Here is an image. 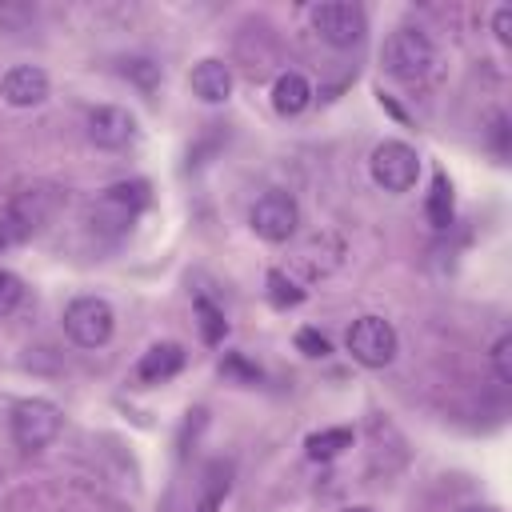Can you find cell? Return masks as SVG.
I'll use <instances>...</instances> for the list:
<instances>
[{
	"label": "cell",
	"instance_id": "obj_1",
	"mask_svg": "<svg viewBox=\"0 0 512 512\" xmlns=\"http://www.w3.org/2000/svg\"><path fill=\"white\" fill-rule=\"evenodd\" d=\"M432 64H436V48H432L428 32H420V28H408L404 24V28L388 32L384 44H380V68L392 80L416 84V80H424L432 72Z\"/></svg>",
	"mask_w": 512,
	"mask_h": 512
},
{
	"label": "cell",
	"instance_id": "obj_7",
	"mask_svg": "<svg viewBox=\"0 0 512 512\" xmlns=\"http://www.w3.org/2000/svg\"><path fill=\"white\" fill-rule=\"evenodd\" d=\"M368 172H372V184L376 188H384V192H408V188H416L420 156L404 140H380L372 148V156H368Z\"/></svg>",
	"mask_w": 512,
	"mask_h": 512
},
{
	"label": "cell",
	"instance_id": "obj_12",
	"mask_svg": "<svg viewBox=\"0 0 512 512\" xmlns=\"http://www.w3.org/2000/svg\"><path fill=\"white\" fill-rule=\"evenodd\" d=\"M184 348L176 344V340H160V344H152L140 360H136V384L140 388H156V384H168L172 376H180V368H184Z\"/></svg>",
	"mask_w": 512,
	"mask_h": 512
},
{
	"label": "cell",
	"instance_id": "obj_4",
	"mask_svg": "<svg viewBox=\"0 0 512 512\" xmlns=\"http://www.w3.org/2000/svg\"><path fill=\"white\" fill-rule=\"evenodd\" d=\"M308 24L316 28V36L332 48H356L368 32V16L360 4H348V0H324V4H312L308 8Z\"/></svg>",
	"mask_w": 512,
	"mask_h": 512
},
{
	"label": "cell",
	"instance_id": "obj_16",
	"mask_svg": "<svg viewBox=\"0 0 512 512\" xmlns=\"http://www.w3.org/2000/svg\"><path fill=\"white\" fill-rule=\"evenodd\" d=\"M352 440H356V432L340 424V428H320V432H312V436L304 440V448H308L312 460H336L344 448H352Z\"/></svg>",
	"mask_w": 512,
	"mask_h": 512
},
{
	"label": "cell",
	"instance_id": "obj_5",
	"mask_svg": "<svg viewBox=\"0 0 512 512\" xmlns=\"http://www.w3.org/2000/svg\"><path fill=\"white\" fill-rule=\"evenodd\" d=\"M116 328V312L104 296H76L64 308V332L72 344L80 348H104L112 340Z\"/></svg>",
	"mask_w": 512,
	"mask_h": 512
},
{
	"label": "cell",
	"instance_id": "obj_6",
	"mask_svg": "<svg viewBox=\"0 0 512 512\" xmlns=\"http://www.w3.org/2000/svg\"><path fill=\"white\" fill-rule=\"evenodd\" d=\"M344 348L364 368H388L400 352V336L384 316H360V320H352V328L344 336Z\"/></svg>",
	"mask_w": 512,
	"mask_h": 512
},
{
	"label": "cell",
	"instance_id": "obj_9",
	"mask_svg": "<svg viewBox=\"0 0 512 512\" xmlns=\"http://www.w3.org/2000/svg\"><path fill=\"white\" fill-rule=\"evenodd\" d=\"M88 140L104 152H120L136 140V116L120 104H96L88 112Z\"/></svg>",
	"mask_w": 512,
	"mask_h": 512
},
{
	"label": "cell",
	"instance_id": "obj_20",
	"mask_svg": "<svg viewBox=\"0 0 512 512\" xmlns=\"http://www.w3.org/2000/svg\"><path fill=\"white\" fill-rule=\"evenodd\" d=\"M24 300V280L8 268H0V316H12Z\"/></svg>",
	"mask_w": 512,
	"mask_h": 512
},
{
	"label": "cell",
	"instance_id": "obj_25",
	"mask_svg": "<svg viewBox=\"0 0 512 512\" xmlns=\"http://www.w3.org/2000/svg\"><path fill=\"white\" fill-rule=\"evenodd\" d=\"M492 32H496V40H500V44H508V40H512V8H508V4H500V8L492 12Z\"/></svg>",
	"mask_w": 512,
	"mask_h": 512
},
{
	"label": "cell",
	"instance_id": "obj_17",
	"mask_svg": "<svg viewBox=\"0 0 512 512\" xmlns=\"http://www.w3.org/2000/svg\"><path fill=\"white\" fill-rule=\"evenodd\" d=\"M264 284H268V304H272L276 312H288V308H296V304L304 300V288H300L288 272H280V268H272Z\"/></svg>",
	"mask_w": 512,
	"mask_h": 512
},
{
	"label": "cell",
	"instance_id": "obj_22",
	"mask_svg": "<svg viewBox=\"0 0 512 512\" xmlns=\"http://www.w3.org/2000/svg\"><path fill=\"white\" fill-rule=\"evenodd\" d=\"M492 372H496V384H512V368H508V356H512V336H500L492 344Z\"/></svg>",
	"mask_w": 512,
	"mask_h": 512
},
{
	"label": "cell",
	"instance_id": "obj_19",
	"mask_svg": "<svg viewBox=\"0 0 512 512\" xmlns=\"http://www.w3.org/2000/svg\"><path fill=\"white\" fill-rule=\"evenodd\" d=\"M224 496H228V468H224V464H212V472H208V480H204V492H200V500L192 504V512H220Z\"/></svg>",
	"mask_w": 512,
	"mask_h": 512
},
{
	"label": "cell",
	"instance_id": "obj_2",
	"mask_svg": "<svg viewBox=\"0 0 512 512\" xmlns=\"http://www.w3.org/2000/svg\"><path fill=\"white\" fill-rule=\"evenodd\" d=\"M60 188H52V184H28V188H20L12 200H8V208H4V224H0V236L4 240H28V236H36L52 216H56V208H60Z\"/></svg>",
	"mask_w": 512,
	"mask_h": 512
},
{
	"label": "cell",
	"instance_id": "obj_15",
	"mask_svg": "<svg viewBox=\"0 0 512 512\" xmlns=\"http://www.w3.org/2000/svg\"><path fill=\"white\" fill-rule=\"evenodd\" d=\"M424 216L432 228H448L452 216H456V196H452V180L444 172H432V188H428V200H424Z\"/></svg>",
	"mask_w": 512,
	"mask_h": 512
},
{
	"label": "cell",
	"instance_id": "obj_24",
	"mask_svg": "<svg viewBox=\"0 0 512 512\" xmlns=\"http://www.w3.org/2000/svg\"><path fill=\"white\" fill-rule=\"evenodd\" d=\"M124 76H136L144 88H152L156 76H160V68H156L152 60H124Z\"/></svg>",
	"mask_w": 512,
	"mask_h": 512
},
{
	"label": "cell",
	"instance_id": "obj_3",
	"mask_svg": "<svg viewBox=\"0 0 512 512\" xmlns=\"http://www.w3.org/2000/svg\"><path fill=\"white\" fill-rule=\"evenodd\" d=\"M60 424H64L60 404H52V400H44V396L16 400V404H12V416H8L12 444L24 448V452H40V448H48V444L60 436Z\"/></svg>",
	"mask_w": 512,
	"mask_h": 512
},
{
	"label": "cell",
	"instance_id": "obj_10",
	"mask_svg": "<svg viewBox=\"0 0 512 512\" xmlns=\"http://www.w3.org/2000/svg\"><path fill=\"white\" fill-rule=\"evenodd\" d=\"M148 204H152V188H148V180H120V184H112V188L100 192V200H96V216H108V224L124 228V224H132Z\"/></svg>",
	"mask_w": 512,
	"mask_h": 512
},
{
	"label": "cell",
	"instance_id": "obj_23",
	"mask_svg": "<svg viewBox=\"0 0 512 512\" xmlns=\"http://www.w3.org/2000/svg\"><path fill=\"white\" fill-rule=\"evenodd\" d=\"M32 8L28 4H0V32H20L32 24Z\"/></svg>",
	"mask_w": 512,
	"mask_h": 512
},
{
	"label": "cell",
	"instance_id": "obj_28",
	"mask_svg": "<svg viewBox=\"0 0 512 512\" xmlns=\"http://www.w3.org/2000/svg\"><path fill=\"white\" fill-rule=\"evenodd\" d=\"M4 244H8V240H4V236H0V248H4Z\"/></svg>",
	"mask_w": 512,
	"mask_h": 512
},
{
	"label": "cell",
	"instance_id": "obj_27",
	"mask_svg": "<svg viewBox=\"0 0 512 512\" xmlns=\"http://www.w3.org/2000/svg\"><path fill=\"white\" fill-rule=\"evenodd\" d=\"M344 512H372V508H364V504H356V508H344Z\"/></svg>",
	"mask_w": 512,
	"mask_h": 512
},
{
	"label": "cell",
	"instance_id": "obj_18",
	"mask_svg": "<svg viewBox=\"0 0 512 512\" xmlns=\"http://www.w3.org/2000/svg\"><path fill=\"white\" fill-rule=\"evenodd\" d=\"M196 328H200L204 344H220L228 336V320H224V312L208 296H196Z\"/></svg>",
	"mask_w": 512,
	"mask_h": 512
},
{
	"label": "cell",
	"instance_id": "obj_13",
	"mask_svg": "<svg viewBox=\"0 0 512 512\" xmlns=\"http://www.w3.org/2000/svg\"><path fill=\"white\" fill-rule=\"evenodd\" d=\"M188 84H192V96L204 100V104H224L232 96V68L216 56H204L200 64H192L188 72Z\"/></svg>",
	"mask_w": 512,
	"mask_h": 512
},
{
	"label": "cell",
	"instance_id": "obj_26",
	"mask_svg": "<svg viewBox=\"0 0 512 512\" xmlns=\"http://www.w3.org/2000/svg\"><path fill=\"white\" fill-rule=\"evenodd\" d=\"M460 512H500V508H492V504H468V508H460Z\"/></svg>",
	"mask_w": 512,
	"mask_h": 512
},
{
	"label": "cell",
	"instance_id": "obj_11",
	"mask_svg": "<svg viewBox=\"0 0 512 512\" xmlns=\"http://www.w3.org/2000/svg\"><path fill=\"white\" fill-rule=\"evenodd\" d=\"M0 96H4V104H12V108H36V104L48 100V72L36 68V64H16V68L4 72Z\"/></svg>",
	"mask_w": 512,
	"mask_h": 512
},
{
	"label": "cell",
	"instance_id": "obj_8",
	"mask_svg": "<svg viewBox=\"0 0 512 512\" xmlns=\"http://www.w3.org/2000/svg\"><path fill=\"white\" fill-rule=\"evenodd\" d=\"M248 224H252V232H256L260 240H268V244H284V240L296 232V224H300V204H296L292 192H284V188H268V192L252 204Z\"/></svg>",
	"mask_w": 512,
	"mask_h": 512
},
{
	"label": "cell",
	"instance_id": "obj_21",
	"mask_svg": "<svg viewBox=\"0 0 512 512\" xmlns=\"http://www.w3.org/2000/svg\"><path fill=\"white\" fill-rule=\"evenodd\" d=\"M296 348H300L304 356H312V360H324V356L332 352L328 336H324V332H316V328H300V332H296Z\"/></svg>",
	"mask_w": 512,
	"mask_h": 512
},
{
	"label": "cell",
	"instance_id": "obj_14",
	"mask_svg": "<svg viewBox=\"0 0 512 512\" xmlns=\"http://www.w3.org/2000/svg\"><path fill=\"white\" fill-rule=\"evenodd\" d=\"M308 104H312V84H308V76L296 72V68H284V72L272 80V108H276L280 116H300Z\"/></svg>",
	"mask_w": 512,
	"mask_h": 512
}]
</instances>
